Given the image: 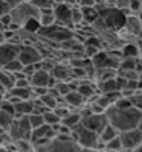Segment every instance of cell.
I'll use <instances>...</instances> for the list:
<instances>
[{"label":"cell","mask_w":142,"mask_h":152,"mask_svg":"<svg viewBox=\"0 0 142 152\" xmlns=\"http://www.w3.org/2000/svg\"><path fill=\"white\" fill-rule=\"evenodd\" d=\"M106 114H107L109 123H112L115 128H118L119 132L138 128L139 120L142 117V111L138 110L136 107L124 108V110L116 108V107H110L106 111Z\"/></svg>","instance_id":"6da1fadb"},{"label":"cell","mask_w":142,"mask_h":152,"mask_svg":"<svg viewBox=\"0 0 142 152\" xmlns=\"http://www.w3.org/2000/svg\"><path fill=\"white\" fill-rule=\"evenodd\" d=\"M41 11L38 9L37 6H34L31 2H23L17 6L12 8L11 11V18H12V24L11 28L12 31H17L20 28L24 26V23L31 18H40Z\"/></svg>","instance_id":"7a4b0ae2"},{"label":"cell","mask_w":142,"mask_h":152,"mask_svg":"<svg viewBox=\"0 0 142 152\" xmlns=\"http://www.w3.org/2000/svg\"><path fill=\"white\" fill-rule=\"evenodd\" d=\"M41 38L44 40L54 43V44H61L64 41L70 40V38L75 37V29L72 28H66V26H60V24H54V26H49V28H41L40 32H38Z\"/></svg>","instance_id":"3957f363"},{"label":"cell","mask_w":142,"mask_h":152,"mask_svg":"<svg viewBox=\"0 0 142 152\" xmlns=\"http://www.w3.org/2000/svg\"><path fill=\"white\" fill-rule=\"evenodd\" d=\"M72 135H73V140L81 148H96V145L99 143V134L86 128L83 123L73 129Z\"/></svg>","instance_id":"277c9868"},{"label":"cell","mask_w":142,"mask_h":152,"mask_svg":"<svg viewBox=\"0 0 142 152\" xmlns=\"http://www.w3.org/2000/svg\"><path fill=\"white\" fill-rule=\"evenodd\" d=\"M83 148L73 140V135L60 134L50 142V152H81Z\"/></svg>","instance_id":"5b68a950"},{"label":"cell","mask_w":142,"mask_h":152,"mask_svg":"<svg viewBox=\"0 0 142 152\" xmlns=\"http://www.w3.org/2000/svg\"><path fill=\"white\" fill-rule=\"evenodd\" d=\"M11 135L14 140L21 138H32V126L29 122V116H20L14 120V125L11 128Z\"/></svg>","instance_id":"8992f818"},{"label":"cell","mask_w":142,"mask_h":152,"mask_svg":"<svg viewBox=\"0 0 142 152\" xmlns=\"http://www.w3.org/2000/svg\"><path fill=\"white\" fill-rule=\"evenodd\" d=\"M43 53L40 47L37 44H23L21 46V52L18 59L23 62L24 66H31V64H38V62L43 61Z\"/></svg>","instance_id":"52a82bcc"},{"label":"cell","mask_w":142,"mask_h":152,"mask_svg":"<svg viewBox=\"0 0 142 152\" xmlns=\"http://www.w3.org/2000/svg\"><path fill=\"white\" fill-rule=\"evenodd\" d=\"M21 46L20 43L16 41H6V43H0V67L8 64L9 61L17 59L21 52Z\"/></svg>","instance_id":"ba28073f"},{"label":"cell","mask_w":142,"mask_h":152,"mask_svg":"<svg viewBox=\"0 0 142 152\" xmlns=\"http://www.w3.org/2000/svg\"><path fill=\"white\" fill-rule=\"evenodd\" d=\"M72 8L73 6L66 3V2L57 3L54 6V12H55V17H57V24L75 29V24H73V20H72Z\"/></svg>","instance_id":"9c48e42d"},{"label":"cell","mask_w":142,"mask_h":152,"mask_svg":"<svg viewBox=\"0 0 142 152\" xmlns=\"http://www.w3.org/2000/svg\"><path fill=\"white\" fill-rule=\"evenodd\" d=\"M119 137L122 140V146L125 151H135L139 146H142V131L139 128L122 131L119 134Z\"/></svg>","instance_id":"30bf717a"},{"label":"cell","mask_w":142,"mask_h":152,"mask_svg":"<svg viewBox=\"0 0 142 152\" xmlns=\"http://www.w3.org/2000/svg\"><path fill=\"white\" fill-rule=\"evenodd\" d=\"M107 123H109V119H107L106 113H90V114L83 117V125L86 128L92 129L98 134L102 131V128H104Z\"/></svg>","instance_id":"8fae6325"},{"label":"cell","mask_w":142,"mask_h":152,"mask_svg":"<svg viewBox=\"0 0 142 152\" xmlns=\"http://www.w3.org/2000/svg\"><path fill=\"white\" fill-rule=\"evenodd\" d=\"M50 73L57 81H70L73 76V67L69 64V61H58Z\"/></svg>","instance_id":"7c38bea8"},{"label":"cell","mask_w":142,"mask_h":152,"mask_svg":"<svg viewBox=\"0 0 142 152\" xmlns=\"http://www.w3.org/2000/svg\"><path fill=\"white\" fill-rule=\"evenodd\" d=\"M124 29L139 40V38L142 37V14H130V15H127V21H125V28Z\"/></svg>","instance_id":"4fadbf2b"},{"label":"cell","mask_w":142,"mask_h":152,"mask_svg":"<svg viewBox=\"0 0 142 152\" xmlns=\"http://www.w3.org/2000/svg\"><path fill=\"white\" fill-rule=\"evenodd\" d=\"M52 82V73L44 70V69H38L32 76H31V84L32 87H50Z\"/></svg>","instance_id":"5bb4252c"},{"label":"cell","mask_w":142,"mask_h":152,"mask_svg":"<svg viewBox=\"0 0 142 152\" xmlns=\"http://www.w3.org/2000/svg\"><path fill=\"white\" fill-rule=\"evenodd\" d=\"M63 99H64V102H66L70 108H73V110H81V108H84L87 105V99L78 90H72L69 94H66Z\"/></svg>","instance_id":"9a60e30c"},{"label":"cell","mask_w":142,"mask_h":152,"mask_svg":"<svg viewBox=\"0 0 142 152\" xmlns=\"http://www.w3.org/2000/svg\"><path fill=\"white\" fill-rule=\"evenodd\" d=\"M98 91L102 93V94L121 91V85H119V81H118V76H116V78H113V79L99 82V84H98Z\"/></svg>","instance_id":"2e32d148"},{"label":"cell","mask_w":142,"mask_h":152,"mask_svg":"<svg viewBox=\"0 0 142 152\" xmlns=\"http://www.w3.org/2000/svg\"><path fill=\"white\" fill-rule=\"evenodd\" d=\"M16 105L17 110V117L20 116H29V114L34 113L35 110V104H34V99H26V100H18Z\"/></svg>","instance_id":"e0dca14e"},{"label":"cell","mask_w":142,"mask_h":152,"mask_svg":"<svg viewBox=\"0 0 142 152\" xmlns=\"http://www.w3.org/2000/svg\"><path fill=\"white\" fill-rule=\"evenodd\" d=\"M61 123L69 126L70 129H75L76 126H80L83 123V114H81V111L80 110H73L69 116H66V117L61 120Z\"/></svg>","instance_id":"ac0fdd59"},{"label":"cell","mask_w":142,"mask_h":152,"mask_svg":"<svg viewBox=\"0 0 142 152\" xmlns=\"http://www.w3.org/2000/svg\"><path fill=\"white\" fill-rule=\"evenodd\" d=\"M121 55H122V58H139L141 56V49H139L138 41L125 43L121 49Z\"/></svg>","instance_id":"d6986e66"},{"label":"cell","mask_w":142,"mask_h":152,"mask_svg":"<svg viewBox=\"0 0 142 152\" xmlns=\"http://www.w3.org/2000/svg\"><path fill=\"white\" fill-rule=\"evenodd\" d=\"M118 76V69H110V67H106V69H96L95 72V82L99 84L102 81H109V79H113Z\"/></svg>","instance_id":"ffe728a7"},{"label":"cell","mask_w":142,"mask_h":152,"mask_svg":"<svg viewBox=\"0 0 142 152\" xmlns=\"http://www.w3.org/2000/svg\"><path fill=\"white\" fill-rule=\"evenodd\" d=\"M119 134L121 132H119L118 128H115L112 123H107L104 128H102V131L99 132V140L104 142V143H109L110 140H113V138L119 137Z\"/></svg>","instance_id":"44dd1931"},{"label":"cell","mask_w":142,"mask_h":152,"mask_svg":"<svg viewBox=\"0 0 142 152\" xmlns=\"http://www.w3.org/2000/svg\"><path fill=\"white\" fill-rule=\"evenodd\" d=\"M38 20H40L41 28H49V26L57 24V17H55L54 9H44V11H41L40 18H38Z\"/></svg>","instance_id":"7402d4cb"},{"label":"cell","mask_w":142,"mask_h":152,"mask_svg":"<svg viewBox=\"0 0 142 152\" xmlns=\"http://www.w3.org/2000/svg\"><path fill=\"white\" fill-rule=\"evenodd\" d=\"M11 96L18 97L21 100L26 99H34V93H32V87H14L11 90Z\"/></svg>","instance_id":"603a6c76"},{"label":"cell","mask_w":142,"mask_h":152,"mask_svg":"<svg viewBox=\"0 0 142 152\" xmlns=\"http://www.w3.org/2000/svg\"><path fill=\"white\" fill-rule=\"evenodd\" d=\"M83 14H84V23H89V24H92L93 21H96L99 18V11L96 6H86L83 8Z\"/></svg>","instance_id":"cb8c5ba5"},{"label":"cell","mask_w":142,"mask_h":152,"mask_svg":"<svg viewBox=\"0 0 142 152\" xmlns=\"http://www.w3.org/2000/svg\"><path fill=\"white\" fill-rule=\"evenodd\" d=\"M16 149L17 152H35V145L31 138H21L16 140Z\"/></svg>","instance_id":"d4e9b609"},{"label":"cell","mask_w":142,"mask_h":152,"mask_svg":"<svg viewBox=\"0 0 142 152\" xmlns=\"http://www.w3.org/2000/svg\"><path fill=\"white\" fill-rule=\"evenodd\" d=\"M16 119L17 117L11 116V114L0 111V129H2V131H11V128H12V125H14V120Z\"/></svg>","instance_id":"484cf974"},{"label":"cell","mask_w":142,"mask_h":152,"mask_svg":"<svg viewBox=\"0 0 142 152\" xmlns=\"http://www.w3.org/2000/svg\"><path fill=\"white\" fill-rule=\"evenodd\" d=\"M0 69H3V70H8V72H11V73H20V72H23V69H24V64L17 58V59H12V61H9L8 64H5V66H2Z\"/></svg>","instance_id":"4316f807"},{"label":"cell","mask_w":142,"mask_h":152,"mask_svg":"<svg viewBox=\"0 0 142 152\" xmlns=\"http://www.w3.org/2000/svg\"><path fill=\"white\" fill-rule=\"evenodd\" d=\"M40 100L43 102V105H44L46 108H49V110H55V108L58 107V104H60V99L55 97V96H52L49 91H47L44 96H41Z\"/></svg>","instance_id":"83f0119b"},{"label":"cell","mask_w":142,"mask_h":152,"mask_svg":"<svg viewBox=\"0 0 142 152\" xmlns=\"http://www.w3.org/2000/svg\"><path fill=\"white\" fill-rule=\"evenodd\" d=\"M139 58H141V56H139ZM139 58H122L118 70H136L138 62H139ZM136 72H138V70H136Z\"/></svg>","instance_id":"f1b7e54d"},{"label":"cell","mask_w":142,"mask_h":152,"mask_svg":"<svg viewBox=\"0 0 142 152\" xmlns=\"http://www.w3.org/2000/svg\"><path fill=\"white\" fill-rule=\"evenodd\" d=\"M72 20H73L75 28L84 23V14H83V9H81L80 5H76V6L72 8Z\"/></svg>","instance_id":"f546056e"},{"label":"cell","mask_w":142,"mask_h":152,"mask_svg":"<svg viewBox=\"0 0 142 152\" xmlns=\"http://www.w3.org/2000/svg\"><path fill=\"white\" fill-rule=\"evenodd\" d=\"M0 111L8 113V114H11V116L17 117V110H16V105L12 104L9 99H2V102H0Z\"/></svg>","instance_id":"4dcf8cb0"},{"label":"cell","mask_w":142,"mask_h":152,"mask_svg":"<svg viewBox=\"0 0 142 152\" xmlns=\"http://www.w3.org/2000/svg\"><path fill=\"white\" fill-rule=\"evenodd\" d=\"M44 122L50 126H55V125H60L61 123V117L54 111V110H49L47 113H44Z\"/></svg>","instance_id":"1f68e13d"},{"label":"cell","mask_w":142,"mask_h":152,"mask_svg":"<svg viewBox=\"0 0 142 152\" xmlns=\"http://www.w3.org/2000/svg\"><path fill=\"white\" fill-rule=\"evenodd\" d=\"M29 122H31V126H32V129H35V128H38V126H41V125H44L46 122H44V114H40V113H32V114H29Z\"/></svg>","instance_id":"d6a6232c"},{"label":"cell","mask_w":142,"mask_h":152,"mask_svg":"<svg viewBox=\"0 0 142 152\" xmlns=\"http://www.w3.org/2000/svg\"><path fill=\"white\" fill-rule=\"evenodd\" d=\"M23 28L26 31H29V32H32V34H38L40 29H41V24H40V20L38 18H31V20H28L26 23H24Z\"/></svg>","instance_id":"836d02e7"},{"label":"cell","mask_w":142,"mask_h":152,"mask_svg":"<svg viewBox=\"0 0 142 152\" xmlns=\"http://www.w3.org/2000/svg\"><path fill=\"white\" fill-rule=\"evenodd\" d=\"M34 6H37L40 11H44V9H54V6L57 5L55 0H32L31 2Z\"/></svg>","instance_id":"e575fe53"},{"label":"cell","mask_w":142,"mask_h":152,"mask_svg":"<svg viewBox=\"0 0 142 152\" xmlns=\"http://www.w3.org/2000/svg\"><path fill=\"white\" fill-rule=\"evenodd\" d=\"M124 146H122V140L121 137H116L113 140H110L109 143H106V151H112V152H119L122 151Z\"/></svg>","instance_id":"d590c367"},{"label":"cell","mask_w":142,"mask_h":152,"mask_svg":"<svg viewBox=\"0 0 142 152\" xmlns=\"http://www.w3.org/2000/svg\"><path fill=\"white\" fill-rule=\"evenodd\" d=\"M118 75L128 81H139V78H141V73L136 70H118Z\"/></svg>","instance_id":"8d00e7d4"},{"label":"cell","mask_w":142,"mask_h":152,"mask_svg":"<svg viewBox=\"0 0 142 152\" xmlns=\"http://www.w3.org/2000/svg\"><path fill=\"white\" fill-rule=\"evenodd\" d=\"M113 107L124 110V108H130V107H133V102H132V99H130V97H124V96L121 94V97H119L118 100H116Z\"/></svg>","instance_id":"74e56055"},{"label":"cell","mask_w":142,"mask_h":152,"mask_svg":"<svg viewBox=\"0 0 142 152\" xmlns=\"http://www.w3.org/2000/svg\"><path fill=\"white\" fill-rule=\"evenodd\" d=\"M72 78L78 79V81H86V79H90V78H89V73H87V70H86V69H80V67L73 69V76H72Z\"/></svg>","instance_id":"f35d334b"},{"label":"cell","mask_w":142,"mask_h":152,"mask_svg":"<svg viewBox=\"0 0 142 152\" xmlns=\"http://www.w3.org/2000/svg\"><path fill=\"white\" fill-rule=\"evenodd\" d=\"M101 50H102V47H99V46H86L84 53H86V56H87V58L92 59L95 55H98V53L101 52Z\"/></svg>","instance_id":"ab89813d"},{"label":"cell","mask_w":142,"mask_h":152,"mask_svg":"<svg viewBox=\"0 0 142 152\" xmlns=\"http://www.w3.org/2000/svg\"><path fill=\"white\" fill-rule=\"evenodd\" d=\"M11 11H12V6L8 2L0 0V15H8V14H11Z\"/></svg>","instance_id":"60d3db41"},{"label":"cell","mask_w":142,"mask_h":152,"mask_svg":"<svg viewBox=\"0 0 142 152\" xmlns=\"http://www.w3.org/2000/svg\"><path fill=\"white\" fill-rule=\"evenodd\" d=\"M133 3V0H116V8H119V9H128L130 8V5Z\"/></svg>","instance_id":"b9f144b4"},{"label":"cell","mask_w":142,"mask_h":152,"mask_svg":"<svg viewBox=\"0 0 142 152\" xmlns=\"http://www.w3.org/2000/svg\"><path fill=\"white\" fill-rule=\"evenodd\" d=\"M98 0H78V5L86 8V6H96Z\"/></svg>","instance_id":"7bdbcfd3"},{"label":"cell","mask_w":142,"mask_h":152,"mask_svg":"<svg viewBox=\"0 0 142 152\" xmlns=\"http://www.w3.org/2000/svg\"><path fill=\"white\" fill-rule=\"evenodd\" d=\"M3 2H8L12 8H14V6H17V5H20V3H23L24 2V0H3Z\"/></svg>","instance_id":"ee69618b"},{"label":"cell","mask_w":142,"mask_h":152,"mask_svg":"<svg viewBox=\"0 0 142 152\" xmlns=\"http://www.w3.org/2000/svg\"><path fill=\"white\" fill-rule=\"evenodd\" d=\"M81 152H99L98 149H95V148H83V151Z\"/></svg>","instance_id":"f6af8a7d"},{"label":"cell","mask_w":142,"mask_h":152,"mask_svg":"<svg viewBox=\"0 0 142 152\" xmlns=\"http://www.w3.org/2000/svg\"><path fill=\"white\" fill-rule=\"evenodd\" d=\"M106 2H107L109 5H112V6H115V5H116V0H106Z\"/></svg>","instance_id":"bcb514c9"},{"label":"cell","mask_w":142,"mask_h":152,"mask_svg":"<svg viewBox=\"0 0 142 152\" xmlns=\"http://www.w3.org/2000/svg\"><path fill=\"white\" fill-rule=\"evenodd\" d=\"M139 90H142V73H141V78H139Z\"/></svg>","instance_id":"7dc6e473"},{"label":"cell","mask_w":142,"mask_h":152,"mask_svg":"<svg viewBox=\"0 0 142 152\" xmlns=\"http://www.w3.org/2000/svg\"><path fill=\"white\" fill-rule=\"evenodd\" d=\"M138 128L142 131V117H141V120H139V125H138Z\"/></svg>","instance_id":"c3c4849f"},{"label":"cell","mask_w":142,"mask_h":152,"mask_svg":"<svg viewBox=\"0 0 142 152\" xmlns=\"http://www.w3.org/2000/svg\"><path fill=\"white\" fill-rule=\"evenodd\" d=\"M66 0H55V3H64Z\"/></svg>","instance_id":"681fc988"},{"label":"cell","mask_w":142,"mask_h":152,"mask_svg":"<svg viewBox=\"0 0 142 152\" xmlns=\"http://www.w3.org/2000/svg\"><path fill=\"white\" fill-rule=\"evenodd\" d=\"M128 152H138V149H135V151H128Z\"/></svg>","instance_id":"f907efd6"},{"label":"cell","mask_w":142,"mask_h":152,"mask_svg":"<svg viewBox=\"0 0 142 152\" xmlns=\"http://www.w3.org/2000/svg\"><path fill=\"white\" fill-rule=\"evenodd\" d=\"M119 152H128V151H125V149H122V151H119Z\"/></svg>","instance_id":"816d5d0a"},{"label":"cell","mask_w":142,"mask_h":152,"mask_svg":"<svg viewBox=\"0 0 142 152\" xmlns=\"http://www.w3.org/2000/svg\"><path fill=\"white\" fill-rule=\"evenodd\" d=\"M24 2H32V0H24Z\"/></svg>","instance_id":"f5cc1de1"},{"label":"cell","mask_w":142,"mask_h":152,"mask_svg":"<svg viewBox=\"0 0 142 152\" xmlns=\"http://www.w3.org/2000/svg\"><path fill=\"white\" fill-rule=\"evenodd\" d=\"M102 152H112V151H102Z\"/></svg>","instance_id":"db71d44e"},{"label":"cell","mask_w":142,"mask_h":152,"mask_svg":"<svg viewBox=\"0 0 142 152\" xmlns=\"http://www.w3.org/2000/svg\"><path fill=\"white\" fill-rule=\"evenodd\" d=\"M141 12H142V6H141Z\"/></svg>","instance_id":"11a10c76"},{"label":"cell","mask_w":142,"mask_h":152,"mask_svg":"<svg viewBox=\"0 0 142 152\" xmlns=\"http://www.w3.org/2000/svg\"><path fill=\"white\" fill-rule=\"evenodd\" d=\"M141 58H142V56H141Z\"/></svg>","instance_id":"9f6ffc18"},{"label":"cell","mask_w":142,"mask_h":152,"mask_svg":"<svg viewBox=\"0 0 142 152\" xmlns=\"http://www.w3.org/2000/svg\"><path fill=\"white\" fill-rule=\"evenodd\" d=\"M16 152H17V151H16Z\"/></svg>","instance_id":"6f0895ef"}]
</instances>
